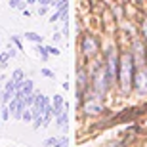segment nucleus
<instances>
[{
	"label": "nucleus",
	"mask_w": 147,
	"mask_h": 147,
	"mask_svg": "<svg viewBox=\"0 0 147 147\" xmlns=\"http://www.w3.org/2000/svg\"><path fill=\"white\" fill-rule=\"evenodd\" d=\"M115 73H117V55H115V52L111 50L109 55H107V78H109V82H113Z\"/></svg>",
	"instance_id": "7ed1b4c3"
},
{
	"label": "nucleus",
	"mask_w": 147,
	"mask_h": 147,
	"mask_svg": "<svg viewBox=\"0 0 147 147\" xmlns=\"http://www.w3.org/2000/svg\"><path fill=\"white\" fill-rule=\"evenodd\" d=\"M67 119H69V113H67V107H65L59 115H55V124L61 126V128L65 130V128H67Z\"/></svg>",
	"instance_id": "423d86ee"
},
{
	"label": "nucleus",
	"mask_w": 147,
	"mask_h": 147,
	"mask_svg": "<svg viewBox=\"0 0 147 147\" xmlns=\"http://www.w3.org/2000/svg\"><path fill=\"white\" fill-rule=\"evenodd\" d=\"M29 4H34V2H38V0H27Z\"/></svg>",
	"instance_id": "a878e982"
},
{
	"label": "nucleus",
	"mask_w": 147,
	"mask_h": 147,
	"mask_svg": "<svg viewBox=\"0 0 147 147\" xmlns=\"http://www.w3.org/2000/svg\"><path fill=\"white\" fill-rule=\"evenodd\" d=\"M36 52H38V55H40V57H42L44 61L48 59V55H50V54H48V50H46V46H38Z\"/></svg>",
	"instance_id": "4468645a"
},
{
	"label": "nucleus",
	"mask_w": 147,
	"mask_h": 147,
	"mask_svg": "<svg viewBox=\"0 0 147 147\" xmlns=\"http://www.w3.org/2000/svg\"><path fill=\"white\" fill-rule=\"evenodd\" d=\"M84 84H86V78H84V71L78 69V96L82 98V94H84Z\"/></svg>",
	"instance_id": "6e6552de"
},
{
	"label": "nucleus",
	"mask_w": 147,
	"mask_h": 147,
	"mask_svg": "<svg viewBox=\"0 0 147 147\" xmlns=\"http://www.w3.org/2000/svg\"><path fill=\"white\" fill-rule=\"evenodd\" d=\"M59 147H69V140H67L65 136L59 138Z\"/></svg>",
	"instance_id": "6ab92c4d"
},
{
	"label": "nucleus",
	"mask_w": 147,
	"mask_h": 147,
	"mask_svg": "<svg viewBox=\"0 0 147 147\" xmlns=\"http://www.w3.org/2000/svg\"><path fill=\"white\" fill-rule=\"evenodd\" d=\"M23 111H25V101H23V99H19L17 107L13 109V113H11V115H13V119H17V120L23 119Z\"/></svg>",
	"instance_id": "0eeeda50"
},
{
	"label": "nucleus",
	"mask_w": 147,
	"mask_h": 147,
	"mask_svg": "<svg viewBox=\"0 0 147 147\" xmlns=\"http://www.w3.org/2000/svg\"><path fill=\"white\" fill-rule=\"evenodd\" d=\"M134 86L140 94H147V69L140 67L134 75Z\"/></svg>",
	"instance_id": "f03ea898"
},
{
	"label": "nucleus",
	"mask_w": 147,
	"mask_h": 147,
	"mask_svg": "<svg viewBox=\"0 0 147 147\" xmlns=\"http://www.w3.org/2000/svg\"><path fill=\"white\" fill-rule=\"evenodd\" d=\"M46 147H59V138H48L46 142H44Z\"/></svg>",
	"instance_id": "f8f14e48"
},
{
	"label": "nucleus",
	"mask_w": 147,
	"mask_h": 147,
	"mask_svg": "<svg viewBox=\"0 0 147 147\" xmlns=\"http://www.w3.org/2000/svg\"><path fill=\"white\" fill-rule=\"evenodd\" d=\"M46 50H48L50 55H59V50L55 48V46H46Z\"/></svg>",
	"instance_id": "f3484780"
},
{
	"label": "nucleus",
	"mask_w": 147,
	"mask_h": 147,
	"mask_svg": "<svg viewBox=\"0 0 147 147\" xmlns=\"http://www.w3.org/2000/svg\"><path fill=\"white\" fill-rule=\"evenodd\" d=\"M8 59H10V54H8V52H4V54L0 55V63H2V67H6V63H8Z\"/></svg>",
	"instance_id": "2eb2a0df"
},
{
	"label": "nucleus",
	"mask_w": 147,
	"mask_h": 147,
	"mask_svg": "<svg viewBox=\"0 0 147 147\" xmlns=\"http://www.w3.org/2000/svg\"><path fill=\"white\" fill-rule=\"evenodd\" d=\"M23 120H33V109L23 111Z\"/></svg>",
	"instance_id": "dca6fc26"
},
{
	"label": "nucleus",
	"mask_w": 147,
	"mask_h": 147,
	"mask_svg": "<svg viewBox=\"0 0 147 147\" xmlns=\"http://www.w3.org/2000/svg\"><path fill=\"white\" fill-rule=\"evenodd\" d=\"M132 75H134V55L132 54H122L119 61V78H120V88L122 92H128L132 84Z\"/></svg>",
	"instance_id": "f257e3e1"
},
{
	"label": "nucleus",
	"mask_w": 147,
	"mask_h": 147,
	"mask_svg": "<svg viewBox=\"0 0 147 147\" xmlns=\"http://www.w3.org/2000/svg\"><path fill=\"white\" fill-rule=\"evenodd\" d=\"M52 109H54V117H55V115H59L61 111L65 109V103H63V98H61V96H57V94H55L54 98H52Z\"/></svg>",
	"instance_id": "39448f33"
},
{
	"label": "nucleus",
	"mask_w": 147,
	"mask_h": 147,
	"mask_svg": "<svg viewBox=\"0 0 147 147\" xmlns=\"http://www.w3.org/2000/svg\"><path fill=\"white\" fill-rule=\"evenodd\" d=\"M6 52H8V54H10V57H13V55H16V50L11 48V46H8V50H6Z\"/></svg>",
	"instance_id": "5701e85b"
},
{
	"label": "nucleus",
	"mask_w": 147,
	"mask_h": 147,
	"mask_svg": "<svg viewBox=\"0 0 147 147\" xmlns=\"http://www.w3.org/2000/svg\"><path fill=\"white\" fill-rule=\"evenodd\" d=\"M21 2H23V0H10V6H11V8H19Z\"/></svg>",
	"instance_id": "412c9836"
},
{
	"label": "nucleus",
	"mask_w": 147,
	"mask_h": 147,
	"mask_svg": "<svg viewBox=\"0 0 147 147\" xmlns=\"http://www.w3.org/2000/svg\"><path fill=\"white\" fill-rule=\"evenodd\" d=\"M86 111H88V113H99V111H101V105H98V103H94V101H90V103L86 105Z\"/></svg>",
	"instance_id": "9b49d317"
},
{
	"label": "nucleus",
	"mask_w": 147,
	"mask_h": 147,
	"mask_svg": "<svg viewBox=\"0 0 147 147\" xmlns=\"http://www.w3.org/2000/svg\"><path fill=\"white\" fill-rule=\"evenodd\" d=\"M0 117H2V120L10 119V107H8V105H2V109H0Z\"/></svg>",
	"instance_id": "ddd939ff"
},
{
	"label": "nucleus",
	"mask_w": 147,
	"mask_h": 147,
	"mask_svg": "<svg viewBox=\"0 0 147 147\" xmlns=\"http://www.w3.org/2000/svg\"><path fill=\"white\" fill-rule=\"evenodd\" d=\"M54 42H59V33H54Z\"/></svg>",
	"instance_id": "b1692460"
},
{
	"label": "nucleus",
	"mask_w": 147,
	"mask_h": 147,
	"mask_svg": "<svg viewBox=\"0 0 147 147\" xmlns=\"http://www.w3.org/2000/svg\"><path fill=\"white\" fill-rule=\"evenodd\" d=\"M11 78H13V82H16V84H17V88H19V86H21V82L25 80V76H23V71H21V69H17V71H13Z\"/></svg>",
	"instance_id": "1a4fd4ad"
},
{
	"label": "nucleus",
	"mask_w": 147,
	"mask_h": 147,
	"mask_svg": "<svg viewBox=\"0 0 147 147\" xmlns=\"http://www.w3.org/2000/svg\"><path fill=\"white\" fill-rule=\"evenodd\" d=\"M46 11H48V6H40V8H38V16H44Z\"/></svg>",
	"instance_id": "4be33fe9"
},
{
	"label": "nucleus",
	"mask_w": 147,
	"mask_h": 147,
	"mask_svg": "<svg viewBox=\"0 0 147 147\" xmlns=\"http://www.w3.org/2000/svg\"><path fill=\"white\" fill-rule=\"evenodd\" d=\"M143 31H145V36H147V21H145V25H143Z\"/></svg>",
	"instance_id": "393cba45"
},
{
	"label": "nucleus",
	"mask_w": 147,
	"mask_h": 147,
	"mask_svg": "<svg viewBox=\"0 0 147 147\" xmlns=\"http://www.w3.org/2000/svg\"><path fill=\"white\" fill-rule=\"evenodd\" d=\"M82 48H84V54L92 55V54H96V52H98V42H96L92 36H86V38H84V44H82Z\"/></svg>",
	"instance_id": "20e7f679"
},
{
	"label": "nucleus",
	"mask_w": 147,
	"mask_h": 147,
	"mask_svg": "<svg viewBox=\"0 0 147 147\" xmlns=\"http://www.w3.org/2000/svg\"><path fill=\"white\" fill-rule=\"evenodd\" d=\"M40 73H42V75H44V76H48V78H54V76H55V75H54V73L50 71V69H42V71H40Z\"/></svg>",
	"instance_id": "a211bd4d"
},
{
	"label": "nucleus",
	"mask_w": 147,
	"mask_h": 147,
	"mask_svg": "<svg viewBox=\"0 0 147 147\" xmlns=\"http://www.w3.org/2000/svg\"><path fill=\"white\" fill-rule=\"evenodd\" d=\"M25 38L27 40H33V42H42V34H36V33H25Z\"/></svg>",
	"instance_id": "9d476101"
},
{
	"label": "nucleus",
	"mask_w": 147,
	"mask_h": 147,
	"mask_svg": "<svg viewBox=\"0 0 147 147\" xmlns=\"http://www.w3.org/2000/svg\"><path fill=\"white\" fill-rule=\"evenodd\" d=\"M11 40H13V44L17 46V50H23V46H21V40H19L17 36H11Z\"/></svg>",
	"instance_id": "aec40b11"
}]
</instances>
